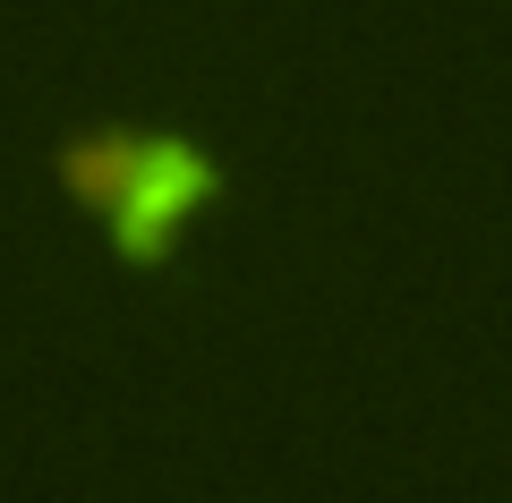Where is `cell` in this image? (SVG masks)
Returning a JSON list of instances; mask_svg holds the SVG:
<instances>
[{"label":"cell","instance_id":"1","mask_svg":"<svg viewBox=\"0 0 512 503\" xmlns=\"http://www.w3.org/2000/svg\"><path fill=\"white\" fill-rule=\"evenodd\" d=\"M60 180L86 214H103L111 256L137 273L171 265V239L222 197V162L180 128H94L60 154Z\"/></svg>","mask_w":512,"mask_h":503}]
</instances>
